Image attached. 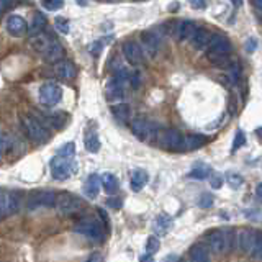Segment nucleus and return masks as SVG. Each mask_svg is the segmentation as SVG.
Listing matches in <instances>:
<instances>
[{
    "label": "nucleus",
    "instance_id": "nucleus-1",
    "mask_svg": "<svg viewBox=\"0 0 262 262\" xmlns=\"http://www.w3.org/2000/svg\"><path fill=\"white\" fill-rule=\"evenodd\" d=\"M21 126L25 129V133H27V136L35 144H45L49 139V131L43 125V121H39L38 118L23 115V117H21Z\"/></svg>",
    "mask_w": 262,
    "mask_h": 262
},
{
    "label": "nucleus",
    "instance_id": "nucleus-2",
    "mask_svg": "<svg viewBox=\"0 0 262 262\" xmlns=\"http://www.w3.org/2000/svg\"><path fill=\"white\" fill-rule=\"evenodd\" d=\"M49 167H51V176L56 180H66L77 170V162L74 158H62L56 154L49 162Z\"/></svg>",
    "mask_w": 262,
    "mask_h": 262
},
{
    "label": "nucleus",
    "instance_id": "nucleus-3",
    "mask_svg": "<svg viewBox=\"0 0 262 262\" xmlns=\"http://www.w3.org/2000/svg\"><path fill=\"white\" fill-rule=\"evenodd\" d=\"M76 231L90 237V239H94V241H103V237H105V231H103L102 223L98 220L90 218V216L82 218L79 221V223L76 225Z\"/></svg>",
    "mask_w": 262,
    "mask_h": 262
},
{
    "label": "nucleus",
    "instance_id": "nucleus-4",
    "mask_svg": "<svg viewBox=\"0 0 262 262\" xmlns=\"http://www.w3.org/2000/svg\"><path fill=\"white\" fill-rule=\"evenodd\" d=\"M159 144L169 151H184L185 149V136L177 129H166L159 135Z\"/></svg>",
    "mask_w": 262,
    "mask_h": 262
},
{
    "label": "nucleus",
    "instance_id": "nucleus-5",
    "mask_svg": "<svg viewBox=\"0 0 262 262\" xmlns=\"http://www.w3.org/2000/svg\"><path fill=\"white\" fill-rule=\"evenodd\" d=\"M38 98H39V103H43L45 106H54L61 102L62 98V89L53 84V82H48V84H43L39 87V92H38Z\"/></svg>",
    "mask_w": 262,
    "mask_h": 262
},
{
    "label": "nucleus",
    "instance_id": "nucleus-6",
    "mask_svg": "<svg viewBox=\"0 0 262 262\" xmlns=\"http://www.w3.org/2000/svg\"><path fill=\"white\" fill-rule=\"evenodd\" d=\"M82 207V202L79 196L72 195L69 192H61L56 196V208L62 215H72V213L79 211Z\"/></svg>",
    "mask_w": 262,
    "mask_h": 262
},
{
    "label": "nucleus",
    "instance_id": "nucleus-7",
    "mask_svg": "<svg viewBox=\"0 0 262 262\" xmlns=\"http://www.w3.org/2000/svg\"><path fill=\"white\" fill-rule=\"evenodd\" d=\"M229 53H231V43H229V39L223 35H213L207 49L208 59H213V57L218 56H228Z\"/></svg>",
    "mask_w": 262,
    "mask_h": 262
},
{
    "label": "nucleus",
    "instance_id": "nucleus-8",
    "mask_svg": "<svg viewBox=\"0 0 262 262\" xmlns=\"http://www.w3.org/2000/svg\"><path fill=\"white\" fill-rule=\"evenodd\" d=\"M131 131H133V135L138 139H141V141H147V139H151L156 135L154 125L149 120H146L143 117H138L131 121Z\"/></svg>",
    "mask_w": 262,
    "mask_h": 262
},
{
    "label": "nucleus",
    "instance_id": "nucleus-9",
    "mask_svg": "<svg viewBox=\"0 0 262 262\" xmlns=\"http://www.w3.org/2000/svg\"><path fill=\"white\" fill-rule=\"evenodd\" d=\"M121 51H123V56H125V59L131 66H139L144 59L143 48L139 46L136 41H125V43H123Z\"/></svg>",
    "mask_w": 262,
    "mask_h": 262
},
{
    "label": "nucleus",
    "instance_id": "nucleus-10",
    "mask_svg": "<svg viewBox=\"0 0 262 262\" xmlns=\"http://www.w3.org/2000/svg\"><path fill=\"white\" fill-rule=\"evenodd\" d=\"M56 193L54 192H48V190H41V192H33L28 199V208L35 210L39 207H51L56 205Z\"/></svg>",
    "mask_w": 262,
    "mask_h": 262
},
{
    "label": "nucleus",
    "instance_id": "nucleus-11",
    "mask_svg": "<svg viewBox=\"0 0 262 262\" xmlns=\"http://www.w3.org/2000/svg\"><path fill=\"white\" fill-rule=\"evenodd\" d=\"M5 27H7V31L10 33L12 36H23L25 33H28V25L25 21L21 16L18 15H10L5 21Z\"/></svg>",
    "mask_w": 262,
    "mask_h": 262
},
{
    "label": "nucleus",
    "instance_id": "nucleus-12",
    "mask_svg": "<svg viewBox=\"0 0 262 262\" xmlns=\"http://www.w3.org/2000/svg\"><path fill=\"white\" fill-rule=\"evenodd\" d=\"M141 43H143V51L154 57L156 53H158L159 45H161V38L156 35L154 31H143L141 33Z\"/></svg>",
    "mask_w": 262,
    "mask_h": 262
},
{
    "label": "nucleus",
    "instance_id": "nucleus-13",
    "mask_svg": "<svg viewBox=\"0 0 262 262\" xmlns=\"http://www.w3.org/2000/svg\"><path fill=\"white\" fill-rule=\"evenodd\" d=\"M0 210H2L4 218L13 215L18 210V199L10 192H2V195H0Z\"/></svg>",
    "mask_w": 262,
    "mask_h": 262
},
{
    "label": "nucleus",
    "instance_id": "nucleus-14",
    "mask_svg": "<svg viewBox=\"0 0 262 262\" xmlns=\"http://www.w3.org/2000/svg\"><path fill=\"white\" fill-rule=\"evenodd\" d=\"M125 79H120V77H112L110 82L106 84V97H108V100H118L123 95H125Z\"/></svg>",
    "mask_w": 262,
    "mask_h": 262
},
{
    "label": "nucleus",
    "instance_id": "nucleus-15",
    "mask_svg": "<svg viewBox=\"0 0 262 262\" xmlns=\"http://www.w3.org/2000/svg\"><path fill=\"white\" fill-rule=\"evenodd\" d=\"M256 234L257 231H254V229H241L237 233V248L243 252H252L254 243H256Z\"/></svg>",
    "mask_w": 262,
    "mask_h": 262
},
{
    "label": "nucleus",
    "instance_id": "nucleus-16",
    "mask_svg": "<svg viewBox=\"0 0 262 262\" xmlns=\"http://www.w3.org/2000/svg\"><path fill=\"white\" fill-rule=\"evenodd\" d=\"M208 244L213 252L216 254H223L228 249V244H226V234L225 231H220V229H215L208 234Z\"/></svg>",
    "mask_w": 262,
    "mask_h": 262
},
{
    "label": "nucleus",
    "instance_id": "nucleus-17",
    "mask_svg": "<svg viewBox=\"0 0 262 262\" xmlns=\"http://www.w3.org/2000/svg\"><path fill=\"white\" fill-rule=\"evenodd\" d=\"M54 74L62 80H71V79H74L77 76V69L71 61L62 59L61 62L54 64Z\"/></svg>",
    "mask_w": 262,
    "mask_h": 262
},
{
    "label": "nucleus",
    "instance_id": "nucleus-18",
    "mask_svg": "<svg viewBox=\"0 0 262 262\" xmlns=\"http://www.w3.org/2000/svg\"><path fill=\"white\" fill-rule=\"evenodd\" d=\"M45 57V61L46 62H51V64H57V62H61L62 61V57H64V48L61 46L59 41H53L51 45L48 46L46 51L41 54Z\"/></svg>",
    "mask_w": 262,
    "mask_h": 262
},
{
    "label": "nucleus",
    "instance_id": "nucleus-19",
    "mask_svg": "<svg viewBox=\"0 0 262 262\" xmlns=\"http://www.w3.org/2000/svg\"><path fill=\"white\" fill-rule=\"evenodd\" d=\"M172 228V218L166 213H161L154 218V223H152V229L154 233L158 236H164L169 233V229Z\"/></svg>",
    "mask_w": 262,
    "mask_h": 262
},
{
    "label": "nucleus",
    "instance_id": "nucleus-20",
    "mask_svg": "<svg viewBox=\"0 0 262 262\" xmlns=\"http://www.w3.org/2000/svg\"><path fill=\"white\" fill-rule=\"evenodd\" d=\"M196 27L192 21H179L177 27L174 30V36L177 41H185V39H190L192 35L195 33Z\"/></svg>",
    "mask_w": 262,
    "mask_h": 262
},
{
    "label": "nucleus",
    "instance_id": "nucleus-21",
    "mask_svg": "<svg viewBox=\"0 0 262 262\" xmlns=\"http://www.w3.org/2000/svg\"><path fill=\"white\" fill-rule=\"evenodd\" d=\"M147 172L144 169H135L129 176V185L133 192H139L147 184Z\"/></svg>",
    "mask_w": 262,
    "mask_h": 262
},
{
    "label": "nucleus",
    "instance_id": "nucleus-22",
    "mask_svg": "<svg viewBox=\"0 0 262 262\" xmlns=\"http://www.w3.org/2000/svg\"><path fill=\"white\" fill-rule=\"evenodd\" d=\"M46 23H48L46 16H45L43 13H36L35 16H33L31 23L28 25V36H30V38H36V36H39L41 33H43V30H45V27H46Z\"/></svg>",
    "mask_w": 262,
    "mask_h": 262
},
{
    "label": "nucleus",
    "instance_id": "nucleus-23",
    "mask_svg": "<svg viewBox=\"0 0 262 262\" xmlns=\"http://www.w3.org/2000/svg\"><path fill=\"white\" fill-rule=\"evenodd\" d=\"M210 41H211V35H210V31L207 30H203V28H196L195 33L192 35L190 38V43L195 49H203V48H207L210 45Z\"/></svg>",
    "mask_w": 262,
    "mask_h": 262
},
{
    "label": "nucleus",
    "instance_id": "nucleus-24",
    "mask_svg": "<svg viewBox=\"0 0 262 262\" xmlns=\"http://www.w3.org/2000/svg\"><path fill=\"white\" fill-rule=\"evenodd\" d=\"M98 192H100V179H98L97 174L89 176L84 184V193L89 196V199H95Z\"/></svg>",
    "mask_w": 262,
    "mask_h": 262
},
{
    "label": "nucleus",
    "instance_id": "nucleus-25",
    "mask_svg": "<svg viewBox=\"0 0 262 262\" xmlns=\"http://www.w3.org/2000/svg\"><path fill=\"white\" fill-rule=\"evenodd\" d=\"M102 188L105 190V193L115 195V193L118 192V188H120L118 179L115 177L113 174H110V172H106V174L102 176Z\"/></svg>",
    "mask_w": 262,
    "mask_h": 262
},
{
    "label": "nucleus",
    "instance_id": "nucleus-26",
    "mask_svg": "<svg viewBox=\"0 0 262 262\" xmlns=\"http://www.w3.org/2000/svg\"><path fill=\"white\" fill-rule=\"evenodd\" d=\"M190 262H211L207 248L202 244H195L190 248Z\"/></svg>",
    "mask_w": 262,
    "mask_h": 262
},
{
    "label": "nucleus",
    "instance_id": "nucleus-27",
    "mask_svg": "<svg viewBox=\"0 0 262 262\" xmlns=\"http://www.w3.org/2000/svg\"><path fill=\"white\" fill-rule=\"evenodd\" d=\"M112 113H113V117L117 118L118 121H121V123H126V121L131 120V108H129V105H126V103L113 105L112 106Z\"/></svg>",
    "mask_w": 262,
    "mask_h": 262
},
{
    "label": "nucleus",
    "instance_id": "nucleus-28",
    "mask_svg": "<svg viewBox=\"0 0 262 262\" xmlns=\"http://www.w3.org/2000/svg\"><path fill=\"white\" fill-rule=\"evenodd\" d=\"M208 143V138L203 135H188L185 136V149H199Z\"/></svg>",
    "mask_w": 262,
    "mask_h": 262
},
{
    "label": "nucleus",
    "instance_id": "nucleus-29",
    "mask_svg": "<svg viewBox=\"0 0 262 262\" xmlns=\"http://www.w3.org/2000/svg\"><path fill=\"white\" fill-rule=\"evenodd\" d=\"M84 144L89 152H98V149H100V141H98V136L95 131H87L84 136Z\"/></svg>",
    "mask_w": 262,
    "mask_h": 262
},
{
    "label": "nucleus",
    "instance_id": "nucleus-30",
    "mask_svg": "<svg viewBox=\"0 0 262 262\" xmlns=\"http://www.w3.org/2000/svg\"><path fill=\"white\" fill-rule=\"evenodd\" d=\"M210 167L207 164H199V166H195L190 172H188V177L190 179H196V180H203L210 177Z\"/></svg>",
    "mask_w": 262,
    "mask_h": 262
},
{
    "label": "nucleus",
    "instance_id": "nucleus-31",
    "mask_svg": "<svg viewBox=\"0 0 262 262\" xmlns=\"http://www.w3.org/2000/svg\"><path fill=\"white\" fill-rule=\"evenodd\" d=\"M159 248H161V241H159V236H156V234H152V236H149L147 237V243H146V252L147 254H156L159 251Z\"/></svg>",
    "mask_w": 262,
    "mask_h": 262
},
{
    "label": "nucleus",
    "instance_id": "nucleus-32",
    "mask_svg": "<svg viewBox=\"0 0 262 262\" xmlns=\"http://www.w3.org/2000/svg\"><path fill=\"white\" fill-rule=\"evenodd\" d=\"M74 154H76V144L74 143H68L57 149V156H62V158H74Z\"/></svg>",
    "mask_w": 262,
    "mask_h": 262
},
{
    "label": "nucleus",
    "instance_id": "nucleus-33",
    "mask_svg": "<svg viewBox=\"0 0 262 262\" xmlns=\"http://www.w3.org/2000/svg\"><path fill=\"white\" fill-rule=\"evenodd\" d=\"M226 182L228 185L231 187V188H239L243 185V177L239 174H234V172H229V174L226 176Z\"/></svg>",
    "mask_w": 262,
    "mask_h": 262
},
{
    "label": "nucleus",
    "instance_id": "nucleus-34",
    "mask_svg": "<svg viewBox=\"0 0 262 262\" xmlns=\"http://www.w3.org/2000/svg\"><path fill=\"white\" fill-rule=\"evenodd\" d=\"M49 123H51L54 128L61 129L66 125V115L64 113H54V115L49 117Z\"/></svg>",
    "mask_w": 262,
    "mask_h": 262
},
{
    "label": "nucleus",
    "instance_id": "nucleus-35",
    "mask_svg": "<svg viewBox=\"0 0 262 262\" xmlns=\"http://www.w3.org/2000/svg\"><path fill=\"white\" fill-rule=\"evenodd\" d=\"M252 256L256 259L262 257V231H257L256 234V243H254V248H252Z\"/></svg>",
    "mask_w": 262,
    "mask_h": 262
},
{
    "label": "nucleus",
    "instance_id": "nucleus-36",
    "mask_svg": "<svg viewBox=\"0 0 262 262\" xmlns=\"http://www.w3.org/2000/svg\"><path fill=\"white\" fill-rule=\"evenodd\" d=\"M54 27L57 31L62 33V35H68L69 33V21L66 18H62V16H57V18L54 20Z\"/></svg>",
    "mask_w": 262,
    "mask_h": 262
},
{
    "label": "nucleus",
    "instance_id": "nucleus-37",
    "mask_svg": "<svg viewBox=\"0 0 262 262\" xmlns=\"http://www.w3.org/2000/svg\"><path fill=\"white\" fill-rule=\"evenodd\" d=\"M62 5H64V0H43V7L49 12L61 10Z\"/></svg>",
    "mask_w": 262,
    "mask_h": 262
},
{
    "label": "nucleus",
    "instance_id": "nucleus-38",
    "mask_svg": "<svg viewBox=\"0 0 262 262\" xmlns=\"http://www.w3.org/2000/svg\"><path fill=\"white\" fill-rule=\"evenodd\" d=\"M244 144H246V136H244V133L241 129H237L236 136H234V141H233V151H237Z\"/></svg>",
    "mask_w": 262,
    "mask_h": 262
},
{
    "label": "nucleus",
    "instance_id": "nucleus-39",
    "mask_svg": "<svg viewBox=\"0 0 262 262\" xmlns=\"http://www.w3.org/2000/svg\"><path fill=\"white\" fill-rule=\"evenodd\" d=\"M213 205V196L210 195V193H202L200 195V199H199V207L200 208H210Z\"/></svg>",
    "mask_w": 262,
    "mask_h": 262
},
{
    "label": "nucleus",
    "instance_id": "nucleus-40",
    "mask_svg": "<svg viewBox=\"0 0 262 262\" xmlns=\"http://www.w3.org/2000/svg\"><path fill=\"white\" fill-rule=\"evenodd\" d=\"M208 179H210V187H213V188H220L223 185V177H221L218 172H213Z\"/></svg>",
    "mask_w": 262,
    "mask_h": 262
},
{
    "label": "nucleus",
    "instance_id": "nucleus-41",
    "mask_svg": "<svg viewBox=\"0 0 262 262\" xmlns=\"http://www.w3.org/2000/svg\"><path fill=\"white\" fill-rule=\"evenodd\" d=\"M102 48H103V45H102V41H95V43H92L89 46V51H90V54H94L95 57L102 53Z\"/></svg>",
    "mask_w": 262,
    "mask_h": 262
},
{
    "label": "nucleus",
    "instance_id": "nucleus-42",
    "mask_svg": "<svg viewBox=\"0 0 262 262\" xmlns=\"http://www.w3.org/2000/svg\"><path fill=\"white\" fill-rule=\"evenodd\" d=\"M188 4H190V7L195 8V10H203V8L207 7L205 0H188Z\"/></svg>",
    "mask_w": 262,
    "mask_h": 262
},
{
    "label": "nucleus",
    "instance_id": "nucleus-43",
    "mask_svg": "<svg viewBox=\"0 0 262 262\" xmlns=\"http://www.w3.org/2000/svg\"><path fill=\"white\" fill-rule=\"evenodd\" d=\"M256 46H257V43H256V39H254V38H249L248 41H246V45H244L246 51H248V53H252L254 49H256Z\"/></svg>",
    "mask_w": 262,
    "mask_h": 262
},
{
    "label": "nucleus",
    "instance_id": "nucleus-44",
    "mask_svg": "<svg viewBox=\"0 0 262 262\" xmlns=\"http://www.w3.org/2000/svg\"><path fill=\"white\" fill-rule=\"evenodd\" d=\"M129 82H131V85H133L135 89H138V87H139V74H138V72H133V74H131Z\"/></svg>",
    "mask_w": 262,
    "mask_h": 262
},
{
    "label": "nucleus",
    "instance_id": "nucleus-45",
    "mask_svg": "<svg viewBox=\"0 0 262 262\" xmlns=\"http://www.w3.org/2000/svg\"><path fill=\"white\" fill-rule=\"evenodd\" d=\"M108 205H110L112 208H115V210L121 208V202H120V199H110V200H108Z\"/></svg>",
    "mask_w": 262,
    "mask_h": 262
},
{
    "label": "nucleus",
    "instance_id": "nucleus-46",
    "mask_svg": "<svg viewBox=\"0 0 262 262\" xmlns=\"http://www.w3.org/2000/svg\"><path fill=\"white\" fill-rule=\"evenodd\" d=\"M85 262H103V257L100 256V254H92Z\"/></svg>",
    "mask_w": 262,
    "mask_h": 262
},
{
    "label": "nucleus",
    "instance_id": "nucleus-47",
    "mask_svg": "<svg viewBox=\"0 0 262 262\" xmlns=\"http://www.w3.org/2000/svg\"><path fill=\"white\" fill-rule=\"evenodd\" d=\"M12 2L10 0H0V8H2V12H5L7 8H8V5H10Z\"/></svg>",
    "mask_w": 262,
    "mask_h": 262
},
{
    "label": "nucleus",
    "instance_id": "nucleus-48",
    "mask_svg": "<svg viewBox=\"0 0 262 262\" xmlns=\"http://www.w3.org/2000/svg\"><path fill=\"white\" fill-rule=\"evenodd\" d=\"M139 262H154V259L151 254H144V256H141V259H139Z\"/></svg>",
    "mask_w": 262,
    "mask_h": 262
},
{
    "label": "nucleus",
    "instance_id": "nucleus-49",
    "mask_svg": "<svg viewBox=\"0 0 262 262\" xmlns=\"http://www.w3.org/2000/svg\"><path fill=\"white\" fill-rule=\"evenodd\" d=\"M256 195H257V199L262 202V182L257 184V187H256Z\"/></svg>",
    "mask_w": 262,
    "mask_h": 262
},
{
    "label": "nucleus",
    "instance_id": "nucleus-50",
    "mask_svg": "<svg viewBox=\"0 0 262 262\" xmlns=\"http://www.w3.org/2000/svg\"><path fill=\"white\" fill-rule=\"evenodd\" d=\"M251 4L257 8V10H262V0H251Z\"/></svg>",
    "mask_w": 262,
    "mask_h": 262
},
{
    "label": "nucleus",
    "instance_id": "nucleus-51",
    "mask_svg": "<svg viewBox=\"0 0 262 262\" xmlns=\"http://www.w3.org/2000/svg\"><path fill=\"white\" fill-rule=\"evenodd\" d=\"M231 2H233L236 7H241V5H243V0H231Z\"/></svg>",
    "mask_w": 262,
    "mask_h": 262
},
{
    "label": "nucleus",
    "instance_id": "nucleus-52",
    "mask_svg": "<svg viewBox=\"0 0 262 262\" xmlns=\"http://www.w3.org/2000/svg\"><path fill=\"white\" fill-rule=\"evenodd\" d=\"M256 133H257V138H259L260 141H262V128H259V129L256 131Z\"/></svg>",
    "mask_w": 262,
    "mask_h": 262
},
{
    "label": "nucleus",
    "instance_id": "nucleus-53",
    "mask_svg": "<svg viewBox=\"0 0 262 262\" xmlns=\"http://www.w3.org/2000/svg\"><path fill=\"white\" fill-rule=\"evenodd\" d=\"M102 2H105V0H102ZM110 2H115V0H110Z\"/></svg>",
    "mask_w": 262,
    "mask_h": 262
},
{
    "label": "nucleus",
    "instance_id": "nucleus-54",
    "mask_svg": "<svg viewBox=\"0 0 262 262\" xmlns=\"http://www.w3.org/2000/svg\"><path fill=\"white\" fill-rule=\"evenodd\" d=\"M135 2H141V0H135Z\"/></svg>",
    "mask_w": 262,
    "mask_h": 262
}]
</instances>
